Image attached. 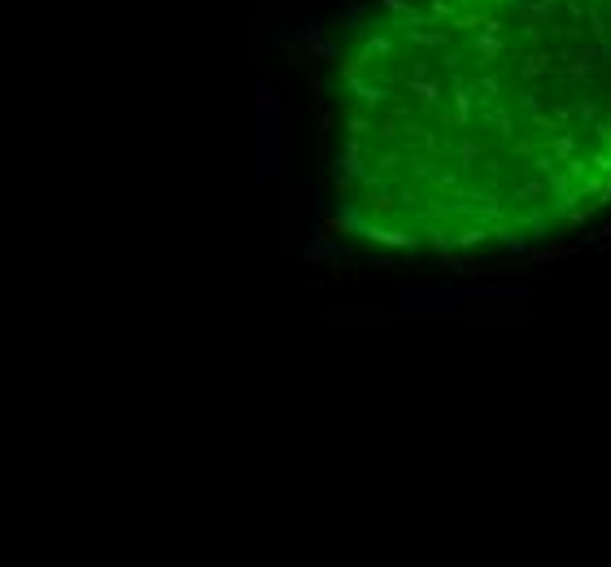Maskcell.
Masks as SVG:
<instances>
[{
    "label": "cell",
    "mask_w": 611,
    "mask_h": 567,
    "mask_svg": "<svg viewBox=\"0 0 611 567\" xmlns=\"http://www.w3.org/2000/svg\"><path fill=\"white\" fill-rule=\"evenodd\" d=\"M603 236H611V227H607V232H603Z\"/></svg>",
    "instance_id": "6da1fadb"
}]
</instances>
